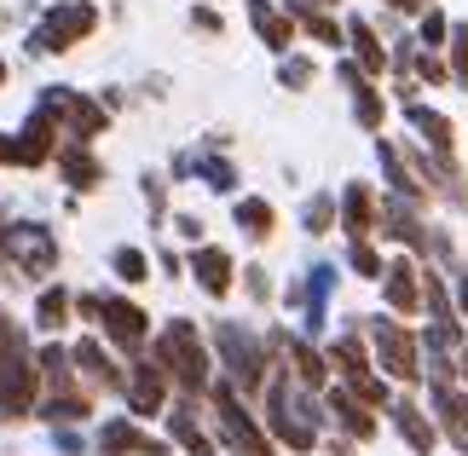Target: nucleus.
Returning <instances> with one entry per match:
<instances>
[{
    "mask_svg": "<svg viewBox=\"0 0 468 456\" xmlns=\"http://www.w3.org/2000/svg\"><path fill=\"white\" fill-rule=\"evenodd\" d=\"M434 410H440V422L457 433V440H468V398L452 387V381H434Z\"/></svg>",
    "mask_w": 468,
    "mask_h": 456,
    "instance_id": "nucleus-19",
    "label": "nucleus"
},
{
    "mask_svg": "<svg viewBox=\"0 0 468 456\" xmlns=\"http://www.w3.org/2000/svg\"><path fill=\"white\" fill-rule=\"evenodd\" d=\"M64 179H69V186H81V191L99 186V162L87 156L81 144H69V151H64Z\"/></svg>",
    "mask_w": 468,
    "mask_h": 456,
    "instance_id": "nucleus-26",
    "label": "nucleus"
},
{
    "mask_svg": "<svg viewBox=\"0 0 468 456\" xmlns=\"http://www.w3.org/2000/svg\"><path fill=\"white\" fill-rule=\"evenodd\" d=\"M353 47H358V64H365V69H382L388 64L382 47H376V35H370V24H353Z\"/></svg>",
    "mask_w": 468,
    "mask_h": 456,
    "instance_id": "nucleus-29",
    "label": "nucleus"
},
{
    "mask_svg": "<svg viewBox=\"0 0 468 456\" xmlns=\"http://www.w3.org/2000/svg\"><path fill=\"white\" fill-rule=\"evenodd\" d=\"M162 393H168V381H162V364H139L133 381H128V405L139 416H156L162 410Z\"/></svg>",
    "mask_w": 468,
    "mask_h": 456,
    "instance_id": "nucleus-15",
    "label": "nucleus"
},
{
    "mask_svg": "<svg viewBox=\"0 0 468 456\" xmlns=\"http://www.w3.org/2000/svg\"><path fill=\"white\" fill-rule=\"evenodd\" d=\"M417 64H422V76H428V81H445V76H452V69H445L440 58H417Z\"/></svg>",
    "mask_w": 468,
    "mask_h": 456,
    "instance_id": "nucleus-40",
    "label": "nucleus"
},
{
    "mask_svg": "<svg viewBox=\"0 0 468 456\" xmlns=\"http://www.w3.org/2000/svg\"><path fill=\"white\" fill-rule=\"evenodd\" d=\"M353 266L365 271V278H382V260H376V249H370V243H353Z\"/></svg>",
    "mask_w": 468,
    "mask_h": 456,
    "instance_id": "nucleus-34",
    "label": "nucleus"
},
{
    "mask_svg": "<svg viewBox=\"0 0 468 456\" xmlns=\"http://www.w3.org/2000/svg\"><path fill=\"white\" fill-rule=\"evenodd\" d=\"M220 353H226V370H231V381L238 387H266V346L249 335V330H238V323H220Z\"/></svg>",
    "mask_w": 468,
    "mask_h": 456,
    "instance_id": "nucleus-6",
    "label": "nucleus"
},
{
    "mask_svg": "<svg viewBox=\"0 0 468 456\" xmlns=\"http://www.w3.org/2000/svg\"><path fill=\"white\" fill-rule=\"evenodd\" d=\"M0 249H6V260L24 271V278H47L52 260H58V243H52L41 226H12V231H0Z\"/></svg>",
    "mask_w": 468,
    "mask_h": 456,
    "instance_id": "nucleus-7",
    "label": "nucleus"
},
{
    "mask_svg": "<svg viewBox=\"0 0 468 456\" xmlns=\"http://www.w3.org/2000/svg\"><path fill=\"white\" fill-rule=\"evenodd\" d=\"M290 6H295V12H324L330 0H290Z\"/></svg>",
    "mask_w": 468,
    "mask_h": 456,
    "instance_id": "nucleus-41",
    "label": "nucleus"
},
{
    "mask_svg": "<svg viewBox=\"0 0 468 456\" xmlns=\"http://www.w3.org/2000/svg\"><path fill=\"white\" fill-rule=\"evenodd\" d=\"M203 174H208L214 191H231V168H226V162H203Z\"/></svg>",
    "mask_w": 468,
    "mask_h": 456,
    "instance_id": "nucleus-38",
    "label": "nucleus"
},
{
    "mask_svg": "<svg viewBox=\"0 0 468 456\" xmlns=\"http://www.w3.org/2000/svg\"><path fill=\"white\" fill-rule=\"evenodd\" d=\"M93 24H99V12L87 6V0H64V6H52L41 24H35L29 52H69L81 35H93Z\"/></svg>",
    "mask_w": 468,
    "mask_h": 456,
    "instance_id": "nucleus-3",
    "label": "nucleus"
},
{
    "mask_svg": "<svg viewBox=\"0 0 468 456\" xmlns=\"http://www.w3.org/2000/svg\"><path fill=\"white\" fill-rule=\"evenodd\" d=\"M341 220H347L353 243H370V226H376V196H370V186H347V196H341Z\"/></svg>",
    "mask_w": 468,
    "mask_h": 456,
    "instance_id": "nucleus-14",
    "label": "nucleus"
},
{
    "mask_svg": "<svg viewBox=\"0 0 468 456\" xmlns=\"http://www.w3.org/2000/svg\"><path fill=\"white\" fill-rule=\"evenodd\" d=\"M52 127H58V116H52V111H35L29 116L24 139H12V162H17V168H35V162L52 156Z\"/></svg>",
    "mask_w": 468,
    "mask_h": 456,
    "instance_id": "nucleus-11",
    "label": "nucleus"
},
{
    "mask_svg": "<svg viewBox=\"0 0 468 456\" xmlns=\"http://www.w3.org/2000/svg\"><path fill=\"white\" fill-rule=\"evenodd\" d=\"M0 81H6V64H0Z\"/></svg>",
    "mask_w": 468,
    "mask_h": 456,
    "instance_id": "nucleus-45",
    "label": "nucleus"
},
{
    "mask_svg": "<svg viewBox=\"0 0 468 456\" xmlns=\"http://www.w3.org/2000/svg\"><path fill=\"white\" fill-rule=\"evenodd\" d=\"M330 220H335V203H330V196H313V203H307V231H324Z\"/></svg>",
    "mask_w": 468,
    "mask_h": 456,
    "instance_id": "nucleus-32",
    "label": "nucleus"
},
{
    "mask_svg": "<svg viewBox=\"0 0 468 456\" xmlns=\"http://www.w3.org/2000/svg\"><path fill=\"white\" fill-rule=\"evenodd\" d=\"M463 370H468V358H463Z\"/></svg>",
    "mask_w": 468,
    "mask_h": 456,
    "instance_id": "nucleus-46",
    "label": "nucleus"
},
{
    "mask_svg": "<svg viewBox=\"0 0 468 456\" xmlns=\"http://www.w3.org/2000/svg\"><path fill=\"white\" fill-rule=\"evenodd\" d=\"M330 410L341 416V428H347V433H358V440H370V433H376V422L365 416V398H358V393H330Z\"/></svg>",
    "mask_w": 468,
    "mask_h": 456,
    "instance_id": "nucleus-21",
    "label": "nucleus"
},
{
    "mask_svg": "<svg viewBox=\"0 0 468 456\" xmlns=\"http://www.w3.org/2000/svg\"><path fill=\"white\" fill-rule=\"evenodd\" d=\"M249 24H255V35H261L272 52H283V47H290V35H295L290 17H283L278 6H266V0H249Z\"/></svg>",
    "mask_w": 468,
    "mask_h": 456,
    "instance_id": "nucleus-16",
    "label": "nucleus"
},
{
    "mask_svg": "<svg viewBox=\"0 0 468 456\" xmlns=\"http://www.w3.org/2000/svg\"><path fill=\"white\" fill-rule=\"evenodd\" d=\"M191 271H197V283H203L208 295H226V289H231V254L214 249V243H203L191 254Z\"/></svg>",
    "mask_w": 468,
    "mask_h": 456,
    "instance_id": "nucleus-13",
    "label": "nucleus"
},
{
    "mask_svg": "<svg viewBox=\"0 0 468 456\" xmlns=\"http://www.w3.org/2000/svg\"><path fill=\"white\" fill-rule=\"evenodd\" d=\"M278 346L290 353V364H295V381H301V387H324V358L313 353V346H301L295 335H278Z\"/></svg>",
    "mask_w": 468,
    "mask_h": 456,
    "instance_id": "nucleus-20",
    "label": "nucleus"
},
{
    "mask_svg": "<svg viewBox=\"0 0 468 456\" xmlns=\"http://www.w3.org/2000/svg\"><path fill=\"white\" fill-rule=\"evenodd\" d=\"M35 398V364L24 353V335L12 330V318H0V410L24 416Z\"/></svg>",
    "mask_w": 468,
    "mask_h": 456,
    "instance_id": "nucleus-1",
    "label": "nucleus"
},
{
    "mask_svg": "<svg viewBox=\"0 0 468 456\" xmlns=\"http://www.w3.org/2000/svg\"><path fill=\"white\" fill-rule=\"evenodd\" d=\"M99 323H104V335H111L116 346H139V341H145V313L128 306V301L99 295Z\"/></svg>",
    "mask_w": 468,
    "mask_h": 456,
    "instance_id": "nucleus-10",
    "label": "nucleus"
},
{
    "mask_svg": "<svg viewBox=\"0 0 468 456\" xmlns=\"http://www.w3.org/2000/svg\"><path fill=\"white\" fill-rule=\"evenodd\" d=\"M417 278H422V271L417 266H410V260H393L388 266V306H393V313H417Z\"/></svg>",
    "mask_w": 468,
    "mask_h": 456,
    "instance_id": "nucleus-18",
    "label": "nucleus"
},
{
    "mask_svg": "<svg viewBox=\"0 0 468 456\" xmlns=\"http://www.w3.org/2000/svg\"><path fill=\"white\" fill-rule=\"evenodd\" d=\"M99 445L111 451V456H162V451H168L162 440H151V433H139L133 422H111V428L99 433Z\"/></svg>",
    "mask_w": 468,
    "mask_h": 456,
    "instance_id": "nucleus-12",
    "label": "nucleus"
},
{
    "mask_svg": "<svg viewBox=\"0 0 468 456\" xmlns=\"http://www.w3.org/2000/svg\"><path fill=\"white\" fill-rule=\"evenodd\" d=\"M313 81V64L307 58H290V64H283V87H307Z\"/></svg>",
    "mask_w": 468,
    "mask_h": 456,
    "instance_id": "nucleus-36",
    "label": "nucleus"
},
{
    "mask_svg": "<svg viewBox=\"0 0 468 456\" xmlns=\"http://www.w3.org/2000/svg\"><path fill=\"white\" fill-rule=\"evenodd\" d=\"M64 313H69V295H64V289H47V295H41V306H35L41 330H58V323H64Z\"/></svg>",
    "mask_w": 468,
    "mask_h": 456,
    "instance_id": "nucleus-28",
    "label": "nucleus"
},
{
    "mask_svg": "<svg viewBox=\"0 0 468 456\" xmlns=\"http://www.w3.org/2000/svg\"><path fill=\"white\" fill-rule=\"evenodd\" d=\"M393 416H399V433L410 440V451H417V456L434 451V428L422 422V410H417V405H393Z\"/></svg>",
    "mask_w": 468,
    "mask_h": 456,
    "instance_id": "nucleus-23",
    "label": "nucleus"
},
{
    "mask_svg": "<svg viewBox=\"0 0 468 456\" xmlns=\"http://www.w3.org/2000/svg\"><path fill=\"white\" fill-rule=\"evenodd\" d=\"M41 111H52L76 139H93L99 127H104V111H99V104L81 99V93H69V87H47V104H41Z\"/></svg>",
    "mask_w": 468,
    "mask_h": 456,
    "instance_id": "nucleus-9",
    "label": "nucleus"
},
{
    "mask_svg": "<svg viewBox=\"0 0 468 456\" xmlns=\"http://www.w3.org/2000/svg\"><path fill=\"white\" fill-rule=\"evenodd\" d=\"M388 6H399V12H417V6H428V0H388Z\"/></svg>",
    "mask_w": 468,
    "mask_h": 456,
    "instance_id": "nucleus-42",
    "label": "nucleus"
},
{
    "mask_svg": "<svg viewBox=\"0 0 468 456\" xmlns=\"http://www.w3.org/2000/svg\"><path fill=\"white\" fill-rule=\"evenodd\" d=\"M174 440L186 445L191 456H214V445H208V433L197 428V416H191V410H174Z\"/></svg>",
    "mask_w": 468,
    "mask_h": 456,
    "instance_id": "nucleus-25",
    "label": "nucleus"
},
{
    "mask_svg": "<svg viewBox=\"0 0 468 456\" xmlns=\"http://www.w3.org/2000/svg\"><path fill=\"white\" fill-rule=\"evenodd\" d=\"M353 111H358V122H365V127H382V99H376L365 81H358V99H353Z\"/></svg>",
    "mask_w": 468,
    "mask_h": 456,
    "instance_id": "nucleus-30",
    "label": "nucleus"
},
{
    "mask_svg": "<svg viewBox=\"0 0 468 456\" xmlns=\"http://www.w3.org/2000/svg\"><path fill=\"white\" fill-rule=\"evenodd\" d=\"M191 24L203 29V35H220V29H226V24H220V12H208V6H197V12H191Z\"/></svg>",
    "mask_w": 468,
    "mask_h": 456,
    "instance_id": "nucleus-37",
    "label": "nucleus"
},
{
    "mask_svg": "<svg viewBox=\"0 0 468 456\" xmlns=\"http://www.w3.org/2000/svg\"><path fill=\"white\" fill-rule=\"evenodd\" d=\"M156 358L168 364V376H179V387L186 393H203L208 387V353H203V341H197L191 323H168L156 341Z\"/></svg>",
    "mask_w": 468,
    "mask_h": 456,
    "instance_id": "nucleus-2",
    "label": "nucleus"
},
{
    "mask_svg": "<svg viewBox=\"0 0 468 456\" xmlns=\"http://www.w3.org/2000/svg\"><path fill=\"white\" fill-rule=\"evenodd\" d=\"M463 313H468V278H463Z\"/></svg>",
    "mask_w": 468,
    "mask_h": 456,
    "instance_id": "nucleus-44",
    "label": "nucleus"
},
{
    "mask_svg": "<svg viewBox=\"0 0 468 456\" xmlns=\"http://www.w3.org/2000/svg\"><path fill=\"white\" fill-rule=\"evenodd\" d=\"M452 41H457V52H452V69H457V76L468 81V24H457V29H452Z\"/></svg>",
    "mask_w": 468,
    "mask_h": 456,
    "instance_id": "nucleus-35",
    "label": "nucleus"
},
{
    "mask_svg": "<svg viewBox=\"0 0 468 456\" xmlns=\"http://www.w3.org/2000/svg\"><path fill=\"white\" fill-rule=\"evenodd\" d=\"M0 162H12V139H0Z\"/></svg>",
    "mask_w": 468,
    "mask_h": 456,
    "instance_id": "nucleus-43",
    "label": "nucleus"
},
{
    "mask_svg": "<svg viewBox=\"0 0 468 456\" xmlns=\"http://www.w3.org/2000/svg\"><path fill=\"white\" fill-rule=\"evenodd\" d=\"M405 122H410V127H417V133H422L428 144H434V151H440V156H452V139H457V127H452V122H445L440 111H428V104H410V111H405Z\"/></svg>",
    "mask_w": 468,
    "mask_h": 456,
    "instance_id": "nucleus-17",
    "label": "nucleus"
},
{
    "mask_svg": "<svg viewBox=\"0 0 468 456\" xmlns=\"http://www.w3.org/2000/svg\"><path fill=\"white\" fill-rule=\"evenodd\" d=\"M69 358H76V370H87V381H93V387H111V381H116L111 358H104L93 341H81V346H76V353H69Z\"/></svg>",
    "mask_w": 468,
    "mask_h": 456,
    "instance_id": "nucleus-24",
    "label": "nucleus"
},
{
    "mask_svg": "<svg viewBox=\"0 0 468 456\" xmlns=\"http://www.w3.org/2000/svg\"><path fill=\"white\" fill-rule=\"evenodd\" d=\"M330 364L353 381V393L365 398V405H382V398H388V387L370 376V353H365V341H358V330H347V335L330 346Z\"/></svg>",
    "mask_w": 468,
    "mask_h": 456,
    "instance_id": "nucleus-8",
    "label": "nucleus"
},
{
    "mask_svg": "<svg viewBox=\"0 0 468 456\" xmlns=\"http://www.w3.org/2000/svg\"><path fill=\"white\" fill-rule=\"evenodd\" d=\"M238 226H243V237H272L278 214H272V203H261V196H243V203H238Z\"/></svg>",
    "mask_w": 468,
    "mask_h": 456,
    "instance_id": "nucleus-22",
    "label": "nucleus"
},
{
    "mask_svg": "<svg viewBox=\"0 0 468 456\" xmlns=\"http://www.w3.org/2000/svg\"><path fill=\"white\" fill-rule=\"evenodd\" d=\"M301 24H307V35H318L324 47H335V24H330L324 12H301Z\"/></svg>",
    "mask_w": 468,
    "mask_h": 456,
    "instance_id": "nucleus-33",
    "label": "nucleus"
},
{
    "mask_svg": "<svg viewBox=\"0 0 468 456\" xmlns=\"http://www.w3.org/2000/svg\"><path fill=\"white\" fill-rule=\"evenodd\" d=\"M358 323L370 330L376 353H382V370L393 381H417L422 376V346H417V335H410L405 323H393V318H358Z\"/></svg>",
    "mask_w": 468,
    "mask_h": 456,
    "instance_id": "nucleus-4",
    "label": "nucleus"
},
{
    "mask_svg": "<svg viewBox=\"0 0 468 456\" xmlns=\"http://www.w3.org/2000/svg\"><path fill=\"white\" fill-rule=\"evenodd\" d=\"M382 168H388V179H393V191H399V196H417V191H422L417 179H410V168L399 162V151H393V144H382Z\"/></svg>",
    "mask_w": 468,
    "mask_h": 456,
    "instance_id": "nucleus-27",
    "label": "nucleus"
},
{
    "mask_svg": "<svg viewBox=\"0 0 468 456\" xmlns=\"http://www.w3.org/2000/svg\"><path fill=\"white\" fill-rule=\"evenodd\" d=\"M422 35H428V47H434V41H445V17H440V12H428V24H422Z\"/></svg>",
    "mask_w": 468,
    "mask_h": 456,
    "instance_id": "nucleus-39",
    "label": "nucleus"
},
{
    "mask_svg": "<svg viewBox=\"0 0 468 456\" xmlns=\"http://www.w3.org/2000/svg\"><path fill=\"white\" fill-rule=\"evenodd\" d=\"M116 271L128 283H145V254H139V249H116Z\"/></svg>",
    "mask_w": 468,
    "mask_h": 456,
    "instance_id": "nucleus-31",
    "label": "nucleus"
},
{
    "mask_svg": "<svg viewBox=\"0 0 468 456\" xmlns=\"http://www.w3.org/2000/svg\"><path fill=\"white\" fill-rule=\"evenodd\" d=\"M208 398H214V422H220V433L231 440V451H238V456H272V440L249 422V410L238 405V393H231V387H214Z\"/></svg>",
    "mask_w": 468,
    "mask_h": 456,
    "instance_id": "nucleus-5",
    "label": "nucleus"
}]
</instances>
